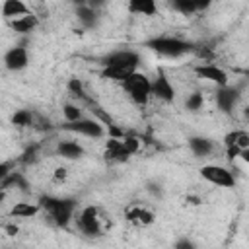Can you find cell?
Listing matches in <instances>:
<instances>
[{
	"label": "cell",
	"mask_w": 249,
	"mask_h": 249,
	"mask_svg": "<svg viewBox=\"0 0 249 249\" xmlns=\"http://www.w3.org/2000/svg\"><path fill=\"white\" fill-rule=\"evenodd\" d=\"M39 208L45 210L51 220L58 226V228H68L72 218H74V212L78 208V200L76 198H70V196H53V195H41L39 200H37Z\"/></svg>",
	"instance_id": "cell-1"
},
{
	"label": "cell",
	"mask_w": 249,
	"mask_h": 249,
	"mask_svg": "<svg viewBox=\"0 0 249 249\" xmlns=\"http://www.w3.org/2000/svg\"><path fill=\"white\" fill-rule=\"evenodd\" d=\"M144 47H148L152 53H156L160 56H165V58H181V56H187V54L196 51V47L191 41L171 37V35L152 37L144 43Z\"/></svg>",
	"instance_id": "cell-2"
},
{
	"label": "cell",
	"mask_w": 249,
	"mask_h": 249,
	"mask_svg": "<svg viewBox=\"0 0 249 249\" xmlns=\"http://www.w3.org/2000/svg\"><path fill=\"white\" fill-rule=\"evenodd\" d=\"M123 89L128 93V97L136 103V105H146L150 101V78L138 70L130 72L123 82H121Z\"/></svg>",
	"instance_id": "cell-3"
},
{
	"label": "cell",
	"mask_w": 249,
	"mask_h": 249,
	"mask_svg": "<svg viewBox=\"0 0 249 249\" xmlns=\"http://www.w3.org/2000/svg\"><path fill=\"white\" fill-rule=\"evenodd\" d=\"M62 130L66 132H72V134H82V136H88V138H103L107 134L105 126L101 121H97L95 117H82L78 121H72V123H66L60 124Z\"/></svg>",
	"instance_id": "cell-4"
},
{
	"label": "cell",
	"mask_w": 249,
	"mask_h": 249,
	"mask_svg": "<svg viewBox=\"0 0 249 249\" xmlns=\"http://www.w3.org/2000/svg\"><path fill=\"white\" fill-rule=\"evenodd\" d=\"M101 64L103 66H111V68H121V70L132 72L140 64V54L136 51H132V49H119V51H113V53L105 54L101 58Z\"/></svg>",
	"instance_id": "cell-5"
},
{
	"label": "cell",
	"mask_w": 249,
	"mask_h": 249,
	"mask_svg": "<svg viewBox=\"0 0 249 249\" xmlns=\"http://www.w3.org/2000/svg\"><path fill=\"white\" fill-rule=\"evenodd\" d=\"M200 177L216 187H224V189H231L235 187V177L233 173L228 169V167H222V165H214V163H208V165H202L200 167Z\"/></svg>",
	"instance_id": "cell-6"
},
{
	"label": "cell",
	"mask_w": 249,
	"mask_h": 249,
	"mask_svg": "<svg viewBox=\"0 0 249 249\" xmlns=\"http://www.w3.org/2000/svg\"><path fill=\"white\" fill-rule=\"evenodd\" d=\"M76 224H78V230L84 233V235H89V237H97L101 235V224H99V210L97 206L89 204V206H84L76 218Z\"/></svg>",
	"instance_id": "cell-7"
},
{
	"label": "cell",
	"mask_w": 249,
	"mask_h": 249,
	"mask_svg": "<svg viewBox=\"0 0 249 249\" xmlns=\"http://www.w3.org/2000/svg\"><path fill=\"white\" fill-rule=\"evenodd\" d=\"M150 95L163 101V103H173L175 101V88H173L171 80L167 78V74L163 72V68H158L156 78L150 80Z\"/></svg>",
	"instance_id": "cell-8"
},
{
	"label": "cell",
	"mask_w": 249,
	"mask_h": 249,
	"mask_svg": "<svg viewBox=\"0 0 249 249\" xmlns=\"http://www.w3.org/2000/svg\"><path fill=\"white\" fill-rule=\"evenodd\" d=\"M193 70H195V74H196L200 80L212 82V84H216L218 88H220V86H226V84L230 82V78H228V72H226L224 68L216 66V64H210V62H204V64H196Z\"/></svg>",
	"instance_id": "cell-9"
},
{
	"label": "cell",
	"mask_w": 249,
	"mask_h": 249,
	"mask_svg": "<svg viewBox=\"0 0 249 249\" xmlns=\"http://www.w3.org/2000/svg\"><path fill=\"white\" fill-rule=\"evenodd\" d=\"M27 64H29V53L23 45H16L4 53V66L10 72H19L27 68Z\"/></svg>",
	"instance_id": "cell-10"
},
{
	"label": "cell",
	"mask_w": 249,
	"mask_h": 249,
	"mask_svg": "<svg viewBox=\"0 0 249 249\" xmlns=\"http://www.w3.org/2000/svg\"><path fill=\"white\" fill-rule=\"evenodd\" d=\"M214 99H216V105H218V109H220L222 113L231 115V113H233V107H235V103H237V99H239V89L233 88V86H230V84L220 86V88L216 89Z\"/></svg>",
	"instance_id": "cell-11"
},
{
	"label": "cell",
	"mask_w": 249,
	"mask_h": 249,
	"mask_svg": "<svg viewBox=\"0 0 249 249\" xmlns=\"http://www.w3.org/2000/svg\"><path fill=\"white\" fill-rule=\"evenodd\" d=\"M214 4V0H169V6L181 16H193L196 12H204Z\"/></svg>",
	"instance_id": "cell-12"
},
{
	"label": "cell",
	"mask_w": 249,
	"mask_h": 249,
	"mask_svg": "<svg viewBox=\"0 0 249 249\" xmlns=\"http://www.w3.org/2000/svg\"><path fill=\"white\" fill-rule=\"evenodd\" d=\"M8 25H10V29H12L14 33H18V35H31V33L37 29V25H39V18H37L33 12H29V14H25V16H19V18L10 19Z\"/></svg>",
	"instance_id": "cell-13"
},
{
	"label": "cell",
	"mask_w": 249,
	"mask_h": 249,
	"mask_svg": "<svg viewBox=\"0 0 249 249\" xmlns=\"http://www.w3.org/2000/svg\"><path fill=\"white\" fill-rule=\"evenodd\" d=\"M130 156H132V154L124 148V144H123L121 138H111V136H109V140L105 142V160L123 163V161H128Z\"/></svg>",
	"instance_id": "cell-14"
},
{
	"label": "cell",
	"mask_w": 249,
	"mask_h": 249,
	"mask_svg": "<svg viewBox=\"0 0 249 249\" xmlns=\"http://www.w3.org/2000/svg\"><path fill=\"white\" fill-rule=\"evenodd\" d=\"M54 154L64 160H82L86 156V148L76 140H60L54 148Z\"/></svg>",
	"instance_id": "cell-15"
},
{
	"label": "cell",
	"mask_w": 249,
	"mask_h": 249,
	"mask_svg": "<svg viewBox=\"0 0 249 249\" xmlns=\"http://www.w3.org/2000/svg\"><path fill=\"white\" fill-rule=\"evenodd\" d=\"M187 144H189V150H191L196 158H208V156L214 152V142H212L208 136H200V134L189 136V138H187Z\"/></svg>",
	"instance_id": "cell-16"
},
{
	"label": "cell",
	"mask_w": 249,
	"mask_h": 249,
	"mask_svg": "<svg viewBox=\"0 0 249 249\" xmlns=\"http://www.w3.org/2000/svg\"><path fill=\"white\" fill-rule=\"evenodd\" d=\"M74 14H76V18H78V21H80V25L84 29H95L97 23H99V12L95 8H91V6H88V4L76 6Z\"/></svg>",
	"instance_id": "cell-17"
},
{
	"label": "cell",
	"mask_w": 249,
	"mask_h": 249,
	"mask_svg": "<svg viewBox=\"0 0 249 249\" xmlns=\"http://www.w3.org/2000/svg\"><path fill=\"white\" fill-rule=\"evenodd\" d=\"M124 216H126V220H128L130 224H134V226H152L154 220H156L154 212L148 210V208H144V206H132V208L126 210Z\"/></svg>",
	"instance_id": "cell-18"
},
{
	"label": "cell",
	"mask_w": 249,
	"mask_h": 249,
	"mask_svg": "<svg viewBox=\"0 0 249 249\" xmlns=\"http://www.w3.org/2000/svg\"><path fill=\"white\" fill-rule=\"evenodd\" d=\"M31 10L27 8V4L23 0H4L2 2V10H0V14H2V18L6 21H10L14 18H19V16H25Z\"/></svg>",
	"instance_id": "cell-19"
},
{
	"label": "cell",
	"mask_w": 249,
	"mask_h": 249,
	"mask_svg": "<svg viewBox=\"0 0 249 249\" xmlns=\"http://www.w3.org/2000/svg\"><path fill=\"white\" fill-rule=\"evenodd\" d=\"M10 187H16V189H19V191H23V193H29V181L25 179V175H23L21 171H14V169H12V171L2 179L0 189L6 191V189H10Z\"/></svg>",
	"instance_id": "cell-20"
},
{
	"label": "cell",
	"mask_w": 249,
	"mask_h": 249,
	"mask_svg": "<svg viewBox=\"0 0 249 249\" xmlns=\"http://www.w3.org/2000/svg\"><path fill=\"white\" fill-rule=\"evenodd\" d=\"M39 204L37 202H16L12 208H10V212H8V216L10 218H33V216H37L39 214Z\"/></svg>",
	"instance_id": "cell-21"
},
{
	"label": "cell",
	"mask_w": 249,
	"mask_h": 249,
	"mask_svg": "<svg viewBox=\"0 0 249 249\" xmlns=\"http://www.w3.org/2000/svg\"><path fill=\"white\" fill-rule=\"evenodd\" d=\"M128 12L136 16H156L158 4L156 0H128Z\"/></svg>",
	"instance_id": "cell-22"
},
{
	"label": "cell",
	"mask_w": 249,
	"mask_h": 249,
	"mask_svg": "<svg viewBox=\"0 0 249 249\" xmlns=\"http://www.w3.org/2000/svg\"><path fill=\"white\" fill-rule=\"evenodd\" d=\"M231 144H235V146L241 148V150L249 148V132L243 130V128L230 130V132L224 136V146H231Z\"/></svg>",
	"instance_id": "cell-23"
},
{
	"label": "cell",
	"mask_w": 249,
	"mask_h": 249,
	"mask_svg": "<svg viewBox=\"0 0 249 249\" xmlns=\"http://www.w3.org/2000/svg\"><path fill=\"white\" fill-rule=\"evenodd\" d=\"M37 123V115L31 109H18L12 115V124L19 126V128H27V126H35Z\"/></svg>",
	"instance_id": "cell-24"
},
{
	"label": "cell",
	"mask_w": 249,
	"mask_h": 249,
	"mask_svg": "<svg viewBox=\"0 0 249 249\" xmlns=\"http://www.w3.org/2000/svg\"><path fill=\"white\" fill-rule=\"evenodd\" d=\"M66 88H68V93H70L72 97H76V99H80V101H88V99H89V97H88V91H86V88H84V82H82L80 78H70L68 84H66Z\"/></svg>",
	"instance_id": "cell-25"
},
{
	"label": "cell",
	"mask_w": 249,
	"mask_h": 249,
	"mask_svg": "<svg viewBox=\"0 0 249 249\" xmlns=\"http://www.w3.org/2000/svg\"><path fill=\"white\" fill-rule=\"evenodd\" d=\"M202 105H204V95H202L200 91H193V93H189L187 99H185V109H187L189 113H198V111L202 109Z\"/></svg>",
	"instance_id": "cell-26"
},
{
	"label": "cell",
	"mask_w": 249,
	"mask_h": 249,
	"mask_svg": "<svg viewBox=\"0 0 249 249\" xmlns=\"http://www.w3.org/2000/svg\"><path fill=\"white\" fill-rule=\"evenodd\" d=\"M62 117H64V121L66 123H72V121H78V119H82L84 117V113H82V109H80V105H76V103H64L62 105Z\"/></svg>",
	"instance_id": "cell-27"
},
{
	"label": "cell",
	"mask_w": 249,
	"mask_h": 249,
	"mask_svg": "<svg viewBox=\"0 0 249 249\" xmlns=\"http://www.w3.org/2000/svg\"><path fill=\"white\" fill-rule=\"evenodd\" d=\"M123 144H124V148L134 156L138 150H140V138H136V136H132V134H124L123 138Z\"/></svg>",
	"instance_id": "cell-28"
},
{
	"label": "cell",
	"mask_w": 249,
	"mask_h": 249,
	"mask_svg": "<svg viewBox=\"0 0 249 249\" xmlns=\"http://www.w3.org/2000/svg\"><path fill=\"white\" fill-rule=\"evenodd\" d=\"M39 158V152H37V146H29L21 156H19V161L23 165H29V163H35Z\"/></svg>",
	"instance_id": "cell-29"
},
{
	"label": "cell",
	"mask_w": 249,
	"mask_h": 249,
	"mask_svg": "<svg viewBox=\"0 0 249 249\" xmlns=\"http://www.w3.org/2000/svg\"><path fill=\"white\" fill-rule=\"evenodd\" d=\"M146 191H148L154 198H161V196H163V187H161L158 181H148V183H146Z\"/></svg>",
	"instance_id": "cell-30"
},
{
	"label": "cell",
	"mask_w": 249,
	"mask_h": 249,
	"mask_svg": "<svg viewBox=\"0 0 249 249\" xmlns=\"http://www.w3.org/2000/svg\"><path fill=\"white\" fill-rule=\"evenodd\" d=\"M173 247H175V249H195L196 245H195L191 239H187V237H181V239H177V241L173 243Z\"/></svg>",
	"instance_id": "cell-31"
},
{
	"label": "cell",
	"mask_w": 249,
	"mask_h": 249,
	"mask_svg": "<svg viewBox=\"0 0 249 249\" xmlns=\"http://www.w3.org/2000/svg\"><path fill=\"white\" fill-rule=\"evenodd\" d=\"M239 152H241V148H237L235 144L226 146V156H228V160H230V161H233L235 158H239Z\"/></svg>",
	"instance_id": "cell-32"
},
{
	"label": "cell",
	"mask_w": 249,
	"mask_h": 249,
	"mask_svg": "<svg viewBox=\"0 0 249 249\" xmlns=\"http://www.w3.org/2000/svg\"><path fill=\"white\" fill-rule=\"evenodd\" d=\"M53 177H54V181H66V177H68V169L66 167H62V165H58L56 169H54V173H53Z\"/></svg>",
	"instance_id": "cell-33"
},
{
	"label": "cell",
	"mask_w": 249,
	"mask_h": 249,
	"mask_svg": "<svg viewBox=\"0 0 249 249\" xmlns=\"http://www.w3.org/2000/svg\"><path fill=\"white\" fill-rule=\"evenodd\" d=\"M12 169H14V163H12V161H2V163H0V183H2V179H4Z\"/></svg>",
	"instance_id": "cell-34"
},
{
	"label": "cell",
	"mask_w": 249,
	"mask_h": 249,
	"mask_svg": "<svg viewBox=\"0 0 249 249\" xmlns=\"http://www.w3.org/2000/svg\"><path fill=\"white\" fill-rule=\"evenodd\" d=\"M4 230L8 235H18V231H19V228L16 224H8V226H4Z\"/></svg>",
	"instance_id": "cell-35"
},
{
	"label": "cell",
	"mask_w": 249,
	"mask_h": 249,
	"mask_svg": "<svg viewBox=\"0 0 249 249\" xmlns=\"http://www.w3.org/2000/svg\"><path fill=\"white\" fill-rule=\"evenodd\" d=\"M105 2H107V0H89V2H88V6H91V8L99 10V8H101V6L105 4Z\"/></svg>",
	"instance_id": "cell-36"
},
{
	"label": "cell",
	"mask_w": 249,
	"mask_h": 249,
	"mask_svg": "<svg viewBox=\"0 0 249 249\" xmlns=\"http://www.w3.org/2000/svg\"><path fill=\"white\" fill-rule=\"evenodd\" d=\"M185 200H187V202H189V204H200V202H202V200H200V198H198V196H187V198H185Z\"/></svg>",
	"instance_id": "cell-37"
},
{
	"label": "cell",
	"mask_w": 249,
	"mask_h": 249,
	"mask_svg": "<svg viewBox=\"0 0 249 249\" xmlns=\"http://www.w3.org/2000/svg\"><path fill=\"white\" fill-rule=\"evenodd\" d=\"M74 2V6H80V4H88L89 0H72Z\"/></svg>",
	"instance_id": "cell-38"
},
{
	"label": "cell",
	"mask_w": 249,
	"mask_h": 249,
	"mask_svg": "<svg viewBox=\"0 0 249 249\" xmlns=\"http://www.w3.org/2000/svg\"><path fill=\"white\" fill-rule=\"evenodd\" d=\"M4 196H6V191H2V189H0V204H2V200H4Z\"/></svg>",
	"instance_id": "cell-39"
},
{
	"label": "cell",
	"mask_w": 249,
	"mask_h": 249,
	"mask_svg": "<svg viewBox=\"0 0 249 249\" xmlns=\"http://www.w3.org/2000/svg\"><path fill=\"white\" fill-rule=\"evenodd\" d=\"M37 2H45V0H37Z\"/></svg>",
	"instance_id": "cell-40"
}]
</instances>
